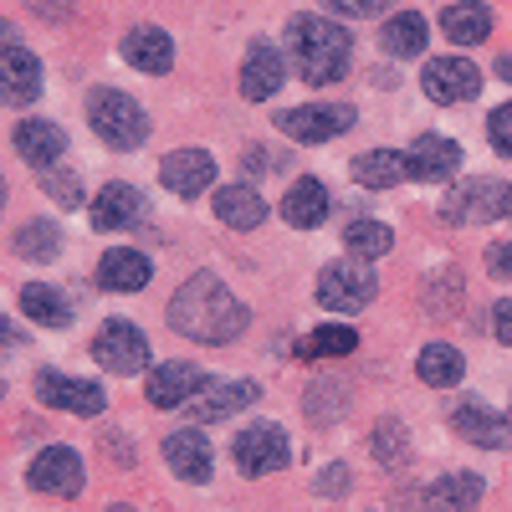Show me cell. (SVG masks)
<instances>
[{"label": "cell", "mask_w": 512, "mask_h": 512, "mask_svg": "<svg viewBox=\"0 0 512 512\" xmlns=\"http://www.w3.org/2000/svg\"><path fill=\"white\" fill-rule=\"evenodd\" d=\"M292 456L282 425H246V431H236L231 441V461L241 466L246 477H267V472H282Z\"/></svg>", "instance_id": "obj_6"}, {"label": "cell", "mask_w": 512, "mask_h": 512, "mask_svg": "<svg viewBox=\"0 0 512 512\" xmlns=\"http://www.w3.org/2000/svg\"><path fill=\"white\" fill-rule=\"evenodd\" d=\"M374 292H379V282H374V272H369L364 262H328V267L318 272V303L333 308V313H359V308H369Z\"/></svg>", "instance_id": "obj_5"}, {"label": "cell", "mask_w": 512, "mask_h": 512, "mask_svg": "<svg viewBox=\"0 0 512 512\" xmlns=\"http://www.w3.org/2000/svg\"><path fill=\"white\" fill-rule=\"evenodd\" d=\"M287 47H292L297 72H303L313 88H328V82H344V77H349V62H354V36H349V26L318 21V16H292Z\"/></svg>", "instance_id": "obj_2"}, {"label": "cell", "mask_w": 512, "mask_h": 512, "mask_svg": "<svg viewBox=\"0 0 512 512\" xmlns=\"http://www.w3.org/2000/svg\"><path fill=\"white\" fill-rule=\"evenodd\" d=\"M497 72H502V77L512 82V52H507V57H497Z\"/></svg>", "instance_id": "obj_46"}, {"label": "cell", "mask_w": 512, "mask_h": 512, "mask_svg": "<svg viewBox=\"0 0 512 512\" xmlns=\"http://www.w3.org/2000/svg\"><path fill=\"white\" fill-rule=\"evenodd\" d=\"M216 216L236 231H251V226H262L267 221V200L256 195L251 185H221L216 190Z\"/></svg>", "instance_id": "obj_26"}, {"label": "cell", "mask_w": 512, "mask_h": 512, "mask_svg": "<svg viewBox=\"0 0 512 512\" xmlns=\"http://www.w3.org/2000/svg\"><path fill=\"white\" fill-rule=\"evenodd\" d=\"M349 487V466H323V477H318V492L323 497H338Z\"/></svg>", "instance_id": "obj_41"}, {"label": "cell", "mask_w": 512, "mask_h": 512, "mask_svg": "<svg viewBox=\"0 0 512 512\" xmlns=\"http://www.w3.org/2000/svg\"><path fill=\"white\" fill-rule=\"evenodd\" d=\"M11 344H16V328H11L6 318H0V349H11Z\"/></svg>", "instance_id": "obj_44"}, {"label": "cell", "mask_w": 512, "mask_h": 512, "mask_svg": "<svg viewBox=\"0 0 512 512\" xmlns=\"http://www.w3.org/2000/svg\"><path fill=\"white\" fill-rule=\"evenodd\" d=\"M62 149H67V134H62L57 123H47V118L16 123V154H21L31 169H52V164L62 159Z\"/></svg>", "instance_id": "obj_21"}, {"label": "cell", "mask_w": 512, "mask_h": 512, "mask_svg": "<svg viewBox=\"0 0 512 512\" xmlns=\"http://www.w3.org/2000/svg\"><path fill=\"white\" fill-rule=\"evenodd\" d=\"M354 180H359V185H369V190H390V185L410 180V169H405V159H400V154L374 149V154H359V159H354Z\"/></svg>", "instance_id": "obj_31"}, {"label": "cell", "mask_w": 512, "mask_h": 512, "mask_svg": "<svg viewBox=\"0 0 512 512\" xmlns=\"http://www.w3.org/2000/svg\"><path fill=\"white\" fill-rule=\"evenodd\" d=\"M451 431L461 441H472V446H487V451H507L512 446V425L497 410H487V405H461L451 415Z\"/></svg>", "instance_id": "obj_18"}, {"label": "cell", "mask_w": 512, "mask_h": 512, "mask_svg": "<svg viewBox=\"0 0 512 512\" xmlns=\"http://www.w3.org/2000/svg\"><path fill=\"white\" fill-rule=\"evenodd\" d=\"M41 190H47V200L77 210L82 205V180L72 175V169H47V180H41Z\"/></svg>", "instance_id": "obj_37"}, {"label": "cell", "mask_w": 512, "mask_h": 512, "mask_svg": "<svg viewBox=\"0 0 512 512\" xmlns=\"http://www.w3.org/2000/svg\"><path fill=\"white\" fill-rule=\"evenodd\" d=\"M26 482H31V492H47V497H77L82 492V456L72 446L36 451Z\"/></svg>", "instance_id": "obj_11"}, {"label": "cell", "mask_w": 512, "mask_h": 512, "mask_svg": "<svg viewBox=\"0 0 512 512\" xmlns=\"http://www.w3.org/2000/svg\"><path fill=\"white\" fill-rule=\"evenodd\" d=\"M328 216V190L323 180H297L287 195H282V221L297 226V231H308V226H323Z\"/></svg>", "instance_id": "obj_25"}, {"label": "cell", "mask_w": 512, "mask_h": 512, "mask_svg": "<svg viewBox=\"0 0 512 512\" xmlns=\"http://www.w3.org/2000/svg\"><path fill=\"white\" fill-rule=\"evenodd\" d=\"M487 139H492V149H497L502 159H512V103L492 108V118H487Z\"/></svg>", "instance_id": "obj_38"}, {"label": "cell", "mask_w": 512, "mask_h": 512, "mask_svg": "<svg viewBox=\"0 0 512 512\" xmlns=\"http://www.w3.org/2000/svg\"><path fill=\"white\" fill-rule=\"evenodd\" d=\"M103 512H134V507H128V502H113V507H103Z\"/></svg>", "instance_id": "obj_47"}, {"label": "cell", "mask_w": 512, "mask_h": 512, "mask_svg": "<svg viewBox=\"0 0 512 512\" xmlns=\"http://www.w3.org/2000/svg\"><path fill=\"white\" fill-rule=\"evenodd\" d=\"M0 395H6V384H0Z\"/></svg>", "instance_id": "obj_49"}, {"label": "cell", "mask_w": 512, "mask_h": 512, "mask_svg": "<svg viewBox=\"0 0 512 512\" xmlns=\"http://www.w3.org/2000/svg\"><path fill=\"white\" fill-rule=\"evenodd\" d=\"M21 313L31 323H41V328H67L72 323V303L47 282H26L21 287Z\"/></svg>", "instance_id": "obj_27"}, {"label": "cell", "mask_w": 512, "mask_h": 512, "mask_svg": "<svg viewBox=\"0 0 512 512\" xmlns=\"http://www.w3.org/2000/svg\"><path fill=\"white\" fill-rule=\"evenodd\" d=\"M492 328H497V338H502V344L512 349V297H507V303H497V313H492Z\"/></svg>", "instance_id": "obj_43"}, {"label": "cell", "mask_w": 512, "mask_h": 512, "mask_svg": "<svg viewBox=\"0 0 512 512\" xmlns=\"http://www.w3.org/2000/svg\"><path fill=\"white\" fill-rule=\"evenodd\" d=\"M262 400V384L256 379H210L205 390L190 400V420L195 425H216V420H231L236 410Z\"/></svg>", "instance_id": "obj_10"}, {"label": "cell", "mask_w": 512, "mask_h": 512, "mask_svg": "<svg viewBox=\"0 0 512 512\" xmlns=\"http://www.w3.org/2000/svg\"><path fill=\"white\" fill-rule=\"evenodd\" d=\"M36 400L52 405V410H72V415H103V405H108V395L93 379H72V374H57V369L36 374Z\"/></svg>", "instance_id": "obj_12"}, {"label": "cell", "mask_w": 512, "mask_h": 512, "mask_svg": "<svg viewBox=\"0 0 512 512\" xmlns=\"http://www.w3.org/2000/svg\"><path fill=\"white\" fill-rule=\"evenodd\" d=\"M487 272H492L497 282H512V241H497V246L487 251Z\"/></svg>", "instance_id": "obj_40"}, {"label": "cell", "mask_w": 512, "mask_h": 512, "mask_svg": "<svg viewBox=\"0 0 512 512\" xmlns=\"http://www.w3.org/2000/svg\"><path fill=\"white\" fill-rule=\"evenodd\" d=\"M456 164H461V149L441 134H420L405 154V169H410V180H425V185H436V180H451L456 175Z\"/></svg>", "instance_id": "obj_16"}, {"label": "cell", "mask_w": 512, "mask_h": 512, "mask_svg": "<svg viewBox=\"0 0 512 512\" xmlns=\"http://www.w3.org/2000/svg\"><path fill=\"white\" fill-rule=\"evenodd\" d=\"M344 246L359 256V262H374V256H384L395 246V231L384 221H354V226H344Z\"/></svg>", "instance_id": "obj_34"}, {"label": "cell", "mask_w": 512, "mask_h": 512, "mask_svg": "<svg viewBox=\"0 0 512 512\" xmlns=\"http://www.w3.org/2000/svg\"><path fill=\"white\" fill-rule=\"evenodd\" d=\"M16 251L26 256V262H57V251H62V231L52 221H26L16 231Z\"/></svg>", "instance_id": "obj_33"}, {"label": "cell", "mask_w": 512, "mask_h": 512, "mask_svg": "<svg viewBox=\"0 0 512 512\" xmlns=\"http://www.w3.org/2000/svg\"><path fill=\"white\" fill-rule=\"evenodd\" d=\"M282 77H287L282 52L272 47V41H251V52H246V62H241V93H246L251 103H267V98L282 88Z\"/></svg>", "instance_id": "obj_15"}, {"label": "cell", "mask_w": 512, "mask_h": 512, "mask_svg": "<svg viewBox=\"0 0 512 512\" xmlns=\"http://www.w3.org/2000/svg\"><path fill=\"white\" fill-rule=\"evenodd\" d=\"M374 456H379L384 466H405V461H410V436H405L400 420H379V425H374Z\"/></svg>", "instance_id": "obj_35"}, {"label": "cell", "mask_w": 512, "mask_h": 512, "mask_svg": "<svg viewBox=\"0 0 512 512\" xmlns=\"http://www.w3.org/2000/svg\"><path fill=\"white\" fill-rule=\"evenodd\" d=\"M323 6L338 16H374V11H390V0H323Z\"/></svg>", "instance_id": "obj_39"}, {"label": "cell", "mask_w": 512, "mask_h": 512, "mask_svg": "<svg viewBox=\"0 0 512 512\" xmlns=\"http://www.w3.org/2000/svg\"><path fill=\"white\" fill-rule=\"evenodd\" d=\"M482 477L477 472H446L441 482L425 487V512H477Z\"/></svg>", "instance_id": "obj_24"}, {"label": "cell", "mask_w": 512, "mask_h": 512, "mask_svg": "<svg viewBox=\"0 0 512 512\" xmlns=\"http://www.w3.org/2000/svg\"><path fill=\"white\" fill-rule=\"evenodd\" d=\"M415 374L431 384V390H451V384H461V374H466V359L451 344H425L420 359H415Z\"/></svg>", "instance_id": "obj_30"}, {"label": "cell", "mask_w": 512, "mask_h": 512, "mask_svg": "<svg viewBox=\"0 0 512 512\" xmlns=\"http://www.w3.org/2000/svg\"><path fill=\"white\" fill-rule=\"evenodd\" d=\"M41 93V62L26 47L0 52V103H36Z\"/></svg>", "instance_id": "obj_19"}, {"label": "cell", "mask_w": 512, "mask_h": 512, "mask_svg": "<svg viewBox=\"0 0 512 512\" xmlns=\"http://www.w3.org/2000/svg\"><path fill=\"white\" fill-rule=\"evenodd\" d=\"M149 277H154L149 256L134 251V246H113L103 262H98V282L108 292H139V287H149Z\"/></svg>", "instance_id": "obj_23"}, {"label": "cell", "mask_w": 512, "mask_h": 512, "mask_svg": "<svg viewBox=\"0 0 512 512\" xmlns=\"http://www.w3.org/2000/svg\"><path fill=\"white\" fill-rule=\"evenodd\" d=\"M88 123H93V134L113 149H139L149 139V113L118 88H93L88 93Z\"/></svg>", "instance_id": "obj_3"}, {"label": "cell", "mask_w": 512, "mask_h": 512, "mask_svg": "<svg viewBox=\"0 0 512 512\" xmlns=\"http://www.w3.org/2000/svg\"><path fill=\"white\" fill-rule=\"evenodd\" d=\"M26 6L36 16H47V21H67L72 16V0H26Z\"/></svg>", "instance_id": "obj_42"}, {"label": "cell", "mask_w": 512, "mask_h": 512, "mask_svg": "<svg viewBox=\"0 0 512 512\" xmlns=\"http://www.w3.org/2000/svg\"><path fill=\"white\" fill-rule=\"evenodd\" d=\"M354 108L349 103H308V108H287V113H277V128L287 139H297V144H323V139H333V134H344V128H354Z\"/></svg>", "instance_id": "obj_8"}, {"label": "cell", "mask_w": 512, "mask_h": 512, "mask_svg": "<svg viewBox=\"0 0 512 512\" xmlns=\"http://www.w3.org/2000/svg\"><path fill=\"white\" fill-rule=\"evenodd\" d=\"M420 88H425V98H431V103H472V98L482 93V67L466 62V57L425 62Z\"/></svg>", "instance_id": "obj_9"}, {"label": "cell", "mask_w": 512, "mask_h": 512, "mask_svg": "<svg viewBox=\"0 0 512 512\" xmlns=\"http://www.w3.org/2000/svg\"><path fill=\"white\" fill-rule=\"evenodd\" d=\"M441 31L456 41V47H472V41H487L492 36V11L487 6H472V0H461V6H446L441 11Z\"/></svg>", "instance_id": "obj_29"}, {"label": "cell", "mask_w": 512, "mask_h": 512, "mask_svg": "<svg viewBox=\"0 0 512 512\" xmlns=\"http://www.w3.org/2000/svg\"><path fill=\"white\" fill-rule=\"evenodd\" d=\"M210 384V374L205 369H195V364H185V359H175V364H159L154 374H149V405L154 410H175V405H190L200 390Z\"/></svg>", "instance_id": "obj_14"}, {"label": "cell", "mask_w": 512, "mask_h": 512, "mask_svg": "<svg viewBox=\"0 0 512 512\" xmlns=\"http://www.w3.org/2000/svg\"><path fill=\"white\" fill-rule=\"evenodd\" d=\"M359 349V333L349 328V323H323V328H313L308 338H303V359H344V354H354Z\"/></svg>", "instance_id": "obj_32"}, {"label": "cell", "mask_w": 512, "mask_h": 512, "mask_svg": "<svg viewBox=\"0 0 512 512\" xmlns=\"http://www.w3.org/2000/svg\"><path fill=\"white\" fill-rule=\"evenodd\" d=\"M123 62L159 77V72H169V62H175V41H169L159 26H134L123 36Z\"/></svg>", "instance_id": "obj_22"}, {"label": "cell", "mask_w": 512, "mask_h": 512, "mask_svg": "<svg viewBox=\"0 0 512 512\" xmlns=\"http://www.w3.org/2000/svg\"><path fill=\"white\" fill-rule=\"evenodd\" d=\"M164 461H169V472L185 477V482H210V441L195 431V425H185V431H175L164 441Z\"/></svg>", "instance_id": "obj_20"}, {"label": "cell", "mask_w": 512, "mask_h": 512, "mask_svg": "<svg viewBox=\"0 0 512 512\" xmlns=\"http://www.w3.org/2000/svg\"><path fill=\"white\" fill-rule=\"evenodd\" d=\"M0 205H6V180H0Z\"/></svg>", "instance_id": "obj_48"}, {"label": "cell", "mask_w": 512, "mask_h": 512, "mask_svg": "<svg viewBox=\"0 0 512 512\" xmlns=\"http://www.w3.org/2000/svg\"><path fill=\"white\" fill-rule=\"evenodd\" d=\"M93 359H98L108 374H139V369H149V338H144L134 323L113 318V323H103L98 338H93Z\"/></svg>", "instance_id": "obj_7"}, {"label": "cell", "mask_w": 512, "mask_h": 512, "mask_svg": "<svg viewBox=\"0 0 512 512\" xmlns=\"http://www.w3.org/2000/svg\"><path fill=\"white\" fill-rule=\"evenodd\" d=\"M425 36H431V26H425L420 11H400V16L384 21V31H379V41H384V52H390V57H420Z\"/></svg>", "instance_id": "obj_28"}, {"label": "cell", "mask_w": 512, "mask_h": 512, "mask_svg": "<svg viewBox=\"0 0 512 512\" xmlns=\"http://www.w3.org/2000/svg\"><path fill=\"white\" fill-rule=\"evenodd\" d=\"M6 47H16V31H11V21H0V52Z\"/></svg>", "instance_id": "obj_45"}, {"label": "cell", "mask_w": 512, "mask_h": 512, "mask_svg": "<svg viewBox=\"0 0 512 512\" xmlns=\"http://www.w3.org/2000/svg\"><path fill=\"white\" fill-rule=\"evenodd\" d=\"M344 405H349V384H338V379H318L313 390H308V400H303V410L313 420H333Z\"/></svg>", "instance_id": "obj_36"}, {"label": "cell", "mask_w": 512, "mask_h": 512, "mask_svg": "<svg viewBox=\"0 0 512 512\" xmlns=\"http://www.w3.org/2000/svg\"><path fill=\"white\" fill-rule=\"evenodd\" d=\"M159 180L169 185V195L195 200V195H205L210 185H216V159H210L205 149H175V154H164Z\"/></svg>", "instance_id": "obj_13"}, {"label": "cell", "mask_w": 512, "mask_h": 512, "mask_svg": "<svg viewBox=\"0 0 512 512\" xmlns=\"http://www.w3.org/2000/svg\"><path fill=\"white\" fill-rule=\"evenodd\" d=\"M246 323H251L246 303L236 292H226V282L216 272H195L169 297V328L190 338V344H236Z\"/></svg>", "instance_id": "obj_1"}, {"label": "cell", "mask_w": 512, "mask_h": 512, "mask_svg": "<svg viewBox=\"0 0 512 512\" xmlns=\"http://www.w3.org/2000/svg\"><path fill=\"white\" fill-rule=\"evenodd\" d=\"M441 216L451 226H492L502 216H512V185L507 180H466L441 200Z\"/></svg>", "instance_id": "obj_4"}, {"label": "cell", "mask_w": 512, "mask_h": 512, "mask_svg": "<svg viewBox=\"0 0 512 512\" xmlns=\"http://www.w3.org/2000/svg\"><path fill=\"white\" fill-rule=\"evenodd\" d=\"M144 216H149V200L134 185H108L93 200V226L98 231H134Z\"/></svg>", "instance_id": "obj_17"}]
</instances>
